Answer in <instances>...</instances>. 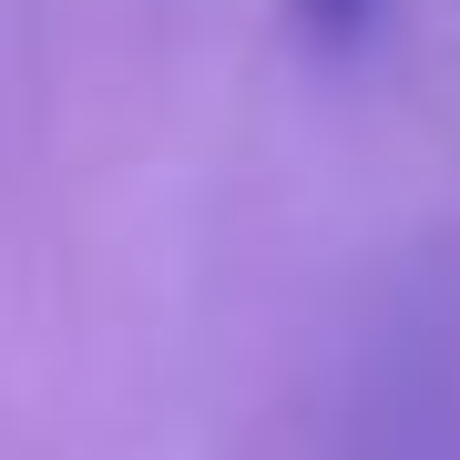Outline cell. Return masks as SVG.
<instances>
[{"label":"cell","mask_w":460,"mask_h":460,"mask_svg":"<svg viewBox=\"0 0 460 460\" xmlns=\"http://www.w3.org/2000/svg\"><path fill=\"white\" fill-rule=\"evenodd\" d=\"M287 11H296V31H307L317 51H348L378 21V0H287Z\"/></svg>","instance_id":"cell-1"}]
</instances>
